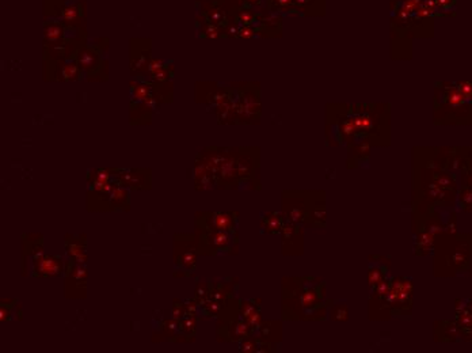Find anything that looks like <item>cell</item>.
I'll return each instance as SVG.
<instances>
[{
	"instance_id": "5bb4252c",
	"label": "cell",
	"mask_w": 472,
	"mask_h": 353,
	"mask_svg": "<svg viewBox=\"0 0 472 353\" xmlns=\"http://www.w3.org/2000/svg\"><path fill=\"white\" fill-rule=\"evenodd\" d=\"M193 179H194V189L197 192H204L216 188V183L213 179V176L208 167L200 160H194V167H193Z\"/></svg>"
},
{
	"instance_id": "cb8c5ba5",
	"label": "cell",
	"mask_w": 472,
	"mask_h": 353,
	"mask_svg": "<svg viewBox=\"0 0 472 353\" xmlns=\"http://www.w3.org/2000/svg\"><path fill=\"white\" fill-rule=\"evenodd\" d=\"M185 315H186V305H185V302L181 300L179 298L173 299V305H171V308H170V317L179 321V319L183 318Z\"/></svg>"
},
{
	"instance_id": "7402d4cb",
	"label": "cell",
	"mask_w": 472,
	"mask_h": 353,
	"mask_svg": "<svg viewBox=\"0 0 472 353\" xmlns=\"http://www.w3.org/2000/svg\"><path fill=\"white\" fill-rule=\"evenodd\" d=\"M261 299H254V300H240V315L243 319L249 318L251 314L259 310V303Z\"/></svg>"
},
{
	"instance_id": "2e32d148",
	"label": "cell",
	"mask_w": 472,
	"mask_h": 353,
	"mask_svg": "<svg viewBox=\"0 0 472 353\" xmlns=\"http://www.w3.org/2000/svg\"><path fill=\"white\" fill-rule=\"evenodd\" d=\"M209 284V298L220 302L225 305V302L230 298H232V291H234V284L227 283V281H208Z\"/></svg>"
},
{
	"instance_id": "603a6c76",
	"label": "cell",
	"mask_w": 472,
	"mask_h": 353,
	"mask_svg": "<svg viewBox=\"0 0 472 353\" xmlns=\"http://www.w3.org/2000/svg\"><path fill=\"white\" fill-rule=\"evenodd\" d=\"M193 298L196 299L197 303L201 305L209 299V284L208 283H204V281H198L196 284V288H194V295Z\"/></svg>"
},
{
	"instance_id": "8992f818",
	"label": "cell",
	"mask_w": 472,
	"mask_h": 353,
	"mask_svg": "<svg viewBox=\"0 0 472 353\" xmlns=\"http://www.w3.org/2000/svg\"><path fill=\"white\" fill-rule=\"evenodd\" d=\"M239 212L198 210L194 215V228L235 232Z\"/></svg>"
},
{
	"instance_id": "9a60e30c",
	"label": "cell",
	"mask_w": 472,
	"mask_h": 353,
	"mask_svg": "<svg viewBox=\"0 0 472 353\" xmlns=\"http://www.w3.org/2000/svg\"><path fill=\"white\" fill-rule=\"evenodd\" d=\"M129 192L130 190L117 183V186L110 194V201H111V205L114 208V212H129L130 210L132 201H130Z\"/></svg>"
},
{
	"instance_id": "ba28073f",
	"label": "cell",
	"mask_w": 472,
	"mask_h": 353,
	"mask_svg": "<svg viewBox=\"0 0 472 353\" xmlns=\"http://www.w3.org/2000/svg\"><path fill=\"white\" fill-rule=\"evenodd\" d=\"M117 186V182L96 185L88 188L86 193V209L90 213H113L114 208L110 201V194Z\"/></svg>"
},
{
	"instance_id": "d6986e66",
	"label": "cell",
	"mask_w": 472,
	"mask_h": 353,
	"mask_svg": "<svg viewBox=\"0 0 472 353\" xmlns=\"http://www.w3.org/2000/svg\"><path fill=\"white\" fill-rule=\"evenodd\" d=\"M19 303L16 299L6 298L0 300V323H6L11 321L13 317H18Z\"/></svg>"
},
{
	"instance_id": "9c48e42d",
	"label": "cell",
	"mask_w": 472,
	"mask_h": 353,
	"mask_svg": "<svg viewBox=\"0 0 472 353\" xmlns=\"http://www.w3.org/2000/svg\"><path fill=\"white\" fill-rule=\"evenodd\" d=\"M65 261L59 256L42 253L33 258L31 262V277L33 278H56L64 276Z\"/></svg>"
},
{
	"instance_id": "3957f363",
	"label": "cell",
	"mask_w": 472,
	"mask_h": 353,
	"mask_svg": "<svg viewBox=\"0 0 472 353\" xmlns=\"http://www.w3.org/2000/svg\"><path fill=\"white\" fill-rule=\"evenodd\" d=\"M194 235L198 256L203 257L217 256L220 253H230L228 250L234 247V243H237V237L234 239V232L228 231L194 228Z\"/></svg>"
},
{
	"instance_id": "7a4b0ae2",
	"label": "cell",
	"mask_w": 472,
	"mask_h": 353,
	"mask_svg": "<svg viewBox=\"0 0 472 353\" xmlns=\"http://www.w3.org/2000/svg\"><path fill=\"white\" fill-rule=\"evenodd\" d=\"M252 334V329L240 315V300L230 298L217 317L216 337L219 342H236Z\"/></svg>"
},
{
	"instance_id": "ac0fdd59",
	"label": "cell",
	"mask_w": 472,
	"mask_h": 353,
	"mask_svg": "<svg viewBox=\"0 0 472 353\" xmlns=\"http://www.w3.org/2000/svg\"><path fill=\"white\" fill-rule=\"evenodd\" d=\"M283 223H285V219H283V213L276 212V210H270L263 215L262 220H261V227H262L263 232H266V234H278L283 230Z\"/></svg>"
},
{
	"instance_id": "52a82bcc",
	"label": "cell",
	"mask_w": 472,
	"mask_h": 353,
	"mask_svg": "<svg viewBox=\"0 0 472 353\" xmlns=\"http://www.w3.org/2000/svg\"><path fill=\"white\" fill-rule=\"evenodd\" d=\"M45 253V237L41 232H23L20 235V274H31L33 258Z\"/></svg>"
},
{
	"instance_id": "5b68a950",
	"label": "cell",
	"mask_w": 472,
	"mask_h": 353,
	"mask_svg": "<svg viewBox=\"0 0 472 353\" xmlns=\"http://www.w3.org/2000/svg\"><path fill=\"white\" fill-rule=\"evenodd\" d=\"M88 272L86 265H80L68 258L64 273V296L68 300H80L87 296Z\"/></svg>"
},
{
	"instance_id": "ffe728a7",
	"label": "cell",
	"mask_w": 472,
	"mask_h": 353,
	"mask_svg": "<svg viewBox=\"0 0 472 353\" xmlns=\"http://www.w3.org/2000/svg\"><path fill=\"white\" fill-rule=\"evenodd\" d=\"M197 322H198V317L197 315H185L183 318L179 319V332L189 336V337H194L196 338V330H197Z\"/></svg>"
},
{
	"instance_id": "484cf974",
	"label": "cell",
	"mask_w": 472,
	"mask_h": 353,
	"mask_svg": "<svg viewBox=\"0 0 472 353\" xmlns=\"http://www.w3.org/2000/svg\"><path fill=\"white\" fill-rule=\"evenodd\" d=\"M185 305H186V314H188V315H197V317H198L200 305L197 303L196 299L190 298L189 300L185 302Z\"/></svg>"
},
{
	"instance_id": "4316f807",
	"label": "cell",
	"mask_w": 472,
	"mask_h": 353,
	"mask_svg": "<svg viewBox=\"0 0 472 353\" xmlns=\"http://www.w3.org/2000/svg\"><path fill=\"white\" fill-rule=\"evenodd\" d=\"M381 281V273L380 271H371L369 272V284L376 285Z\"/></svg>"
},
{
	"instance_id": "30bf717a",
	"label": "cell",
	"mask_w": 472,
	"mask_h": 353,
	"mask_svg": "<svg viewBox=\"0 0 472 353\" xmlns=\"http://www.w3.org/2000/svg\"><path fill=\"white\" fill-rule=\"evenodd\" d=\"M115 182L135 192H148L152 189V170L148 167L121 169L115 176Z\"/></svg>"
},
{
	"instance_id": "4fadbf2b",
	"label": "cell",
	"mask_w": 472,
	"mask_h": 353,
	"mask_svg": "<svg viewBox=\"0 0 472 353\" xmlns=\"http://www.w3.org/2000/svg\"><path fill=\"white\" fill-rule=\"evenodd\" d=\"M121 171V167H98V169L88 170L86 174V182L88 188L96 185H106L115 181V176Z\"/></svg>"
},
{
	"instance_id": "7c38bea8",
	"label": "cell",
	"mask_w": 472,
	"mask_h": 353,
	"mask_svg": "<svg viewBox=\"0 0 472 353\" xmlns=\"http://www.w3.org/2000/svg\"><path fill=\"white\" fill-rule=\"evenodd\" d=\"M283 253L285 256H295L303 253V230L299 224L285 222L281 230Z\"/></svg>"
},
{
	"instance_id": "44dd1931",
	"label": "cell",
	"mask_w": 472,
	"mask_h": 353,
	"mask_svg": "<svg viewBox=\"0 0 472 353\" xmlns=\"http://www.w3.org/2000/svg\"><path fill=\"white\" fill-rule=\"evenodd\" d=\"M224 305L220 303V302H216L213 299H208L205 300L203 305H200V311L203 312L204 317L206 318H215V317H219L220 312L223 310Z\"/></svg>"
},
{
	"instance_id": "d4e9b609",
	"label": "cell",
	"mask_w": 472,
	"mask_h": 353,
	"mask_svg": "<svg viewBox=\"0 0 472 353\" xmlns=\"http://www.w3.org/2000/svg\"><path fill=\"white\" fill-rule=\"evenodd\" d=\"M258 346H259V339L256 337H251V334H250L249 337L242 339L239 351L244 353H254L258 352Z\"/></svg>"
},
{
	"instance_id": "6da1fadb",
	"label": "cell",
	"mask_w": 472,
	"mask_h": 353,
	"mask_svg": "<svg viewBox=\"0 0 472 353\" xmlns=\"http://www.w3.org/2000/svg\"><path fill=\"white\" fill-rule=\"evenodd\" d=\"M243 151L244 148L208 147L204 148L196 159L203 162L212 173L216 188L230 189L236 188L239 183L247 182L251 176H258V174H252L258 167V160L243 159Z\"/></svg>"
},
{
	"instance_id": "277c9868",
	"label": "cell",
	"mask_w": 472,
	"mask_h": 353,
	"mask_svg": "<svg viewBox=\"0 0 472 353\" xmlns=\"http://www.w3.org/2000/svg\"><path fill=\"white\" fill-rule=\"evenodd\" d=\"M196 235L194 232H176L173 235V261L176 268L194 271L197 266Z\"/></svg>"
},
{
	"instance_id": "8fae6325",
	"label": "cell",
	"mask_w": 472,
	"mask_h": 353,
	"mask_svg": "<svg viewBox=\"0 0 472 353\" xmlns=\"http://www.w3.org/2000/svg\"><path fill=\"white\" fill-rule=\"evenodd\" d=\"M65 254L69 259L80 265L87 264V235L86 234H65L64 235Z\"/></svg>"
},
{
	"instance_id": "e0dca14e",
	"label": "cell",
	"mask_w": 472,
	"mask_h": 353,
	"mask_svg": "<svg viewBox=\"0 0 472 353\" xmlns=\"http://www.w3.org/2000/svg\"><path fill=\"white\" fill-rule=\"evenodd\" d=\"M255 332H258V337L256 338L263 342H270L274 339H281V323L278 321H266L262 322V325L256 329Z\"/></svg>"
}]
</instances>
